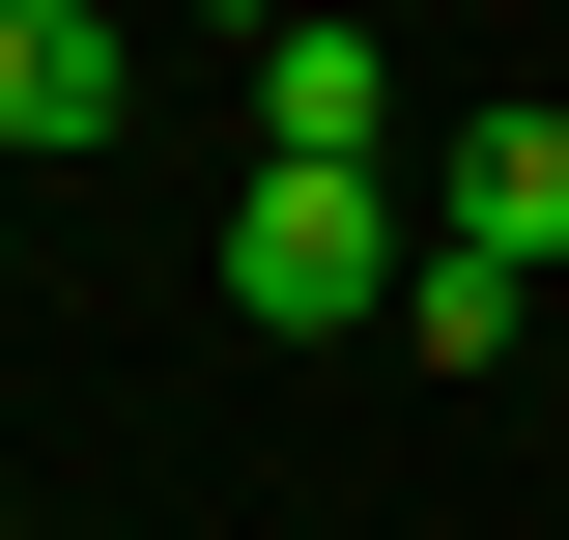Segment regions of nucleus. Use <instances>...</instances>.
Returning <instances> with one entry per match:
<instances>
[{
    "label": "nucleus",
    "mask_w": 569,
    "mask_h": 540,
    "mask_svg": "<svg viewBox=\"0 0 569 540\" xmlns=\"http://www.w3.org/2000/svg\"><path fill=\"white\" fill-rule=\"evenodd\" d=\"M456 257H569V114H456Z\"/></svg>",
    "instance_id": "5"
},
{
    "label": "nucleus",
    "mask_w": 569,
    "mask_h": 540,
    "mask_svg": "<svg viewBox=\"0 0 569 540\" xmlns=\"http://www.w3.org/2000/svg\"><path fill=\"white\" fill-rule=\"evenodd\" d=\"M370 114H399V58L284 0V29H257V171H399V142H370Z\"/></svg>",
    "instance_id": "2"
},
{
    "label": "nucleus",
    "mask_w": 569,
    "mask_h": 540,
    "mask_svg": "<svg viewBox=\"0 0 569 540\" xmlns=\"http://www.w3.org/2000/svg\"><path fill=\"white\" fill-rule=\"evenodd\" d=\"M114 86H142L114 0H0V171H29V142H114Z\"/></svg>",
    "instance_id": "3"
},
{
    "label": "nucleus",
    "mask_w": 569,
    "mask_h": 540,
    "mask_svg": "<svg viewBox=\"0 0 569 540\" xmlns=\"http://www.w3.org/2000/svg\"><path fill=\"white\" fill-rule=\"evenodd\" d=\"M370 341H399V370H512V341H541V257H456V228H427Z\"/></svg>",
    "instance_id": "4"
},
{
    "label": "nucleus",
    "mask_w": 569,
    "mask_h": 540,
    "mask_svg": "<svg viewBox=\"0 0 569 540\" xmlns=\"http://www.w3.org/2000/svg\"><path fill=\"white\" fill-rule=\"evenodd\" d=\"M228 313L257 341H370L399 313V171H257L228 200Z\"/></svg>",
    "instance_id": "1"
}]
</instances>
